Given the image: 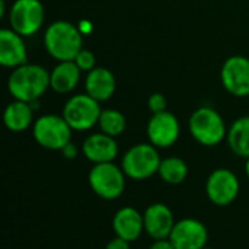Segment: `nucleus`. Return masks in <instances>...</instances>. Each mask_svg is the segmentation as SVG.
Returning a JSON list of instances; mask_svg holds the SVG:
<instances>
[{"label":"nucleus","mask_w":249,"mask_h":249,"mask_svg":"<svg viewBox=\"0 0 249 249\" xmlns=\"http://www.w3.org/2000/svg\"><path fill=\"white\" fill-rule=\"evenodd\" d=\"M44 45L57 61H73L83 48V32L69 20H55L44 34Z\"/></svg>","instance_id":"obj_2"},{"label":"nucleus","mask_w":249,"mask_h":249,"mask_svg":"<svg viewBox=\"0 0 249 249\" xmlns=\"http://www.w3.org/2000/svg\"><path fill=\"white\" fill-rule=\"evenodd\" d=\"M144 232L153 239H168L174 226L175 217L172 210L163 203H153L143 213Z\"/></svg>","instance_id":"obj_13"},{"label":"nucleus","mask_w":249,"mask_h":249,"mask_svg":"<svg viewBox=\"0 0 249 249\" xmlns=\"http://www.w3.org/2000/svg\"><path fill=\"white\" fill-rule=\"evenodd\" d=\"M228 144L231 150L241 156L249 158V115L238 118L228 128Z\"/></svg>","instance_id":"obj_20"},{"label":"nucleus","mask_w":249,"mask_h":249,"mask_svg":"<svg viewBox=\"0 0 249 249\" xmlns=\"http://www.w3.org/2000/svg\"><path fill=\"white\" fill-rule=\"evenodd\" d=\"M117 89V80L111 70L105 67H95L90 70L85 80V90L98 102L108 101Z\"/></svg>","instance_id":"obj_17"},{"label":"nucleus","mask_w":249,"mask_h":249,"mask_svg":"<svg viewBox=\"0 0 249 249\" xmlns=\"http://www.w3.org/2000/svg\"><path fill=\"white\" fill-rule=\"evenodd\" d=\"M147 107L149 109L152 111V114H156V112H162V111H166V98L162 95V93H153L149 101H147Z\"/></svg>","instance_id":"obj_24"},{"label":"nucleus","mask_w":249,"mask_h":249,"mask_svg":"<svg viewBox=\"0 0 249 249\" xmlns=\"http://www.w3.org/2000/svg\"><path fill=\"white\" fill-rule=\"evenodd\" d=\"M99 104L101 102L88 93L74 95L66 102L63 108V117L73 131H88L99 121L102 112Z\"/></svg>","instance_id":"obj_7"},{"label":"nucleus","mask_w":249,"mask_h":249,"mask_svg":"<svg viewBox=\"0 0 249 249\" xmlns=\"http://www.w3.org/2000/svg\"><path fill=\"white\" fill-rule=\"evenodd\" d=\"M149 249H175V247L172 245V242L168 238V239H156V241H153Z\"/></svg>","instance_id":"obj_26"},{"label":"nucleus","mask_w":249,"mask_h":249,"mask_svg":"<svg viewBox=\"0 0 249 249\" xmlns=\"http://www.w3.org/2000/svg\"><path fill=\"white\" fill-rule=\"evenodd\" d=\"M149 143L158 149H168L174 146L181 134V125L178 118L166 111L152 114L146 127Z\"/></svg>","instance_id":"obj_10"},{"label":"nucleus","mask_w":249,"mask_h":249,"mask_svg":"<svg viewBox=\"0 0 249 249\" xmlns=\"http://www.w3.org/2000/svg\"><path fill=\"white\" fill-rule=\"evenodd\" d=\"M50 88V73L39 64H22L12 69L7 79L9 93L28 104L36 102Z\"/></svg>","instance_id":"obj_1"},{"label":"nucleus","mask_w":249,"mask_h":249,"mask_svg":"<svg viewBox=\"0 0 249 249\" xmlns=\"http://www.w3.org/2000/svg\"><path fill=\"white\" fill-rule=\"evenodd\" d=\"M61 153L64 155V158H66V159H74V158L79 155V150H77V147L70 142L67 146H64V147H63Z\"/></svg>","instance_id":"obj_27"},{"label":"nucleus","mask_w":249,"mask_h":249,"mask_svg":"<svg viewBox=\"0 0 249 249\" xmlns=\"http://www.w3.org/2000/svg\"><path fill=\"white\" fill-rule=\"evenodd\" d=\"M160 155L152 143H139L131 146L123 156L121 168L127 178L144 181L158 174L160 166Z\"/></svg>","instance_id":"obj_4"},{"label":"nucleus","mask_w":249,"mask_h":249,"mask_svg":"<svg viewBox=\"0 0 249 249\" xmlns=\"http://www.w3.org/2000/svg\"><path fill=\"white\" fill-rule=\"evenodd\" d=\"M3 121L9 131L20 133V131L28 130L31 125H34L32 104L15 99L6 107L3 112Z\"/></svg>","instance_id":"obj_19"},{"label":"nucleus","mask_w":249,"mask_h":249,"mask_svg":"<svg viewBox=\"0 0 249 249\" xmlns=\"http://www.w3.org/2000/svg\"><path fill=\"white\" fill-rule=\"evenodd\" d=\"M45 19L44 6L39 0H15L9 12L10 28L22 36L36 34Z\"/></svg>","instance_id":"obj_8"},{"label":"nucleus","mask_w":249,"mask_h":249,"mask_svg":"<svg viewBox=\"0 0 249 249\" xmlns=\"http://www.w3.org/2000/svg\"><path fill=\"white\" fill-rule=\"evenodd\" d=\"M73 61L77 64V67H79L82 71H86V73H89L90 70H93V69L96 67L95 54H93L92 51L86 50V48H82L80 53L76 55V58H74Z\"/></svg>","instance_id":"obj_23"},{"label":"nucleus","mask_w":249,"mask_h":249,"mask_svg":"<svg viewBox=\"0 0 249 249\" xmlns=\"http://www.w3.org/2000/svg\"><path fill=\"white\" fill-rule=\"evenodd\" d=\"M28 61V51L23 36L12 28L0 31V63L3 67L16 69Z\"/></svg>","instance_id":"obj_14"},{"label":"nucleus","mask_w":249,"mask_h":249,"mask_svg":"<svg viewBox=\"0 0 249 249\" xmlns=\"http://www.w3.org/2000/svg\"><path fill=\"white\" fill-rule=\"evenodd\" d=\"M225 89L233 96H249V58L244 55L229 57L220 71Z\"/></svg>","instance_id":"obj_12"},{"label":"nucleus","mask_w":249,"mask_h":249,"mask_svg":"<svg viewBox=\"0 0 249 249\" xmlns=\"http://www.w3.org/2000/svg\"><path fill=\"white\" fill-rule=\"evenodd\" d=\"M245 171H247V175L249 178V158H247V163H245Z\"/></svg>","instance_id":"obj_28"},{"label":"nucleus","mask_w":249,"mask_h":249,"mask_svg":"<svg viewBox=\"0 0 249 249\" xmlns=\"http://www.w3.org/2000/svg\"><path fill=\"white\" fill-rule=\"evenodd\" d=\"M71 127L64 117L55 114H45L35 120L32 134L35 142L48 150H63L71 142Z\"/></svg>","instance_id":"obj_6"},{"label":"nucleus","mask_w":249,"mask_h":249,"mask_svg":"<svg viewBox=\"0 0 249 249\" xmlns=\"http://www.w3.org/2000/svg\"><path fill=\"white\" fill-rule=\"evenodd\" d=\"M125 179L123 168L114 162L93 165L88 175L90 190L104 200L120 198L125 190Z\"/></svg>","instance_id":"obj_5"},{"label":"nucleus","mask_w":249,"mask_h":249,"mask_svg":"<svg viewBox=\"0 0 249 249\" xmlns=\"http://www.w3.org/2000/svg\"><path fill=\"white\" fill-rule=\"evenodd\" d=\"M82 153L93 165L114 162L118 155V143L115 137H111L102 131L95 133L85 139Z\"/></svg>","instance_id":"obj_15"},{"label":"nucleus","mask_w":249,"mask_h":249,"mask_svg":"<svg viewBox=\"0 0 249 249\" xmlns=\"http://www.w3.org/2000/svg\"><path fill=\"white\" fill-rule=\"evenodd\" d=\"M188 128L193 139L207 147L217 146L228 136L225 120L210 107L197 108L190 117Z\"/></svg>","instance_id":"obj_3"},{"label":"nucleus","mask_w":249,"mask_h":249,"mask_svg":"<svg viewBox=\"0 0 249 249\" xmlns=\"http://www.w3.org/2000/svg\"><path fill=\"white\" fill-rule=\"evenodd\" d=\"M82 70L74 61H58L50 71V88L57 93H70L80 82Z\"/></svg>","instance_id":"obj_18"},{"label":"nucleus","mask_w":249,"mask_h":249,"mask_svg":"<svg viewBox=\"0 0 249 249\" xmlns=\"http://www.w3.org/2000/svg\"><path fill=\"white\" fill-rule=\"evenodd\" d=\"M158 175L165 184L169 185H179L188 177V165L182 158L169 156L162 159Z\"/></svg>","instance_id":"obj_21"},{"label":"nucleus","mask_w":249,"mask_h":249,"mask_svg":"<svg viewBox=\"0 0 249 249\" xmlns=\"http://www.w3.org/2000/svg\"><path fill=\"white\" fill-rule=\"evenodd\" d=\"M112 231L115 236L128 242L137 241L144 232L143 213L134 207H121L112 217Z\"/></svg>","instance_id":"obj_16"},{"label":"nucleus","mask_w":249,"mask_h":249,"mask_svg":"<svg viewBox=\"0 0 249 249\" xmlns=\"http://www.w3.org/2000/svg\"><path fill=\"white\" fill-rule=\"evenodd\" d=\"M239 190V178L228 168L214 169L206 181V196L214 206L219 207L231 206L238 198Z\"/></svg>","instance_id":"obj_9"},{"label":"nucleus","mask_w":249,"mask_h":249,"mask_svg":"<svg viewBox=\"0 0 249 249\" xmlns=\"http://www.w3.org/2000/svg\"><path fill=\"white\" fill-rule=\"evenodd\" d=\"M130 244L128 241L123 239V238H118L115 236L114 239H111L107 245H105V249H131L130 248Z\"/></svg>","instance_id":"obj_25"},{"label":"nucleus","mask_w":249,"mask_h":249,"mask_svg":"<svg viewBox=\"0 0 249 249\" xmlns=\"http://www.w3.org/2000/svg\"><path fill=\"white\" fill-rule=\"evenodd\" d=\"M203 249H214V248H209V247H204V248Z\"/></svg>","instance_id":"obj_29"},{"label":"nucleus","mask_w":249,"mask_h":249,"mask_svg":"<svg viewBox=\"0 0 249 249\" xmlns=\"http://www.w3.org/2000/svg\"><path fill=\"white\" fill-rule=\"evenodd\" d=\"M98 125L102 133L111 137H118L120 134L124 133L127 127V120L123 112L109 108V109H102Z\"/></svg>","instance_id":"obj_22"},{"label":"nucleus","mask_w":249,"mask_h":249,"mask_svg":"<svg viewBox=\"0 0 249 249\" xmlns=\"http://www.w3.org/2000/svg\"><path fill=\"white\" fill-rule=\"evenodd\" d=\"M207 239L209 231L206 225L193 217L178 220L169 235L175 249H203L207 247Z\"/></svg>","instance_id":"obj_11"}]
</instances>
